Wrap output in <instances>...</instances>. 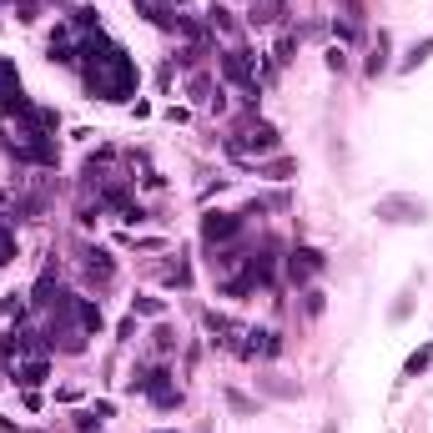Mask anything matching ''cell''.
I'll list each match as a JSON object with an SVG mask.
<instances>
[{"instance_id":"cell-1","label":"cell","mask_w":433,"mask_h":433,"mask_svg":"<svg viewBox=\"0 0 433 433\" xmlns=\"http://www.w3.org/2000/svg\"><path fill=\"white\" fill-rule=\"evenodd\" d=\"M383 222H428V207L423 202H408V197H383L378 202Z\"/></svg>"},{"instance_id":"cell-2","label":"cell","mask_w":433,"mask_h":433,"mask_svg":"<svg viewBox=\"0 0 433 433\" xmlns=\"http://www.w3.org/2000/svg\"><path fill=\"white\" fill-rule=\"evenodd\" d=\"M202 232H207V242H227V237H237V232H242V216H227V212H212Z\"/></svg>"},{"instance_id":"cell-3","label":"cell","mask_w":433,"mask_h":433,"mask_svg":"<svg viewBox=\"0 0 433 433\" xmlns=\"http://www.w3.org/2000/svg\"><path fill=\"white\" fill-rule=\"evenodd\" d=\"M288 272H292V283H302V277L322 272V252H313V247H297V252H292V262H288Z\"/></svg>"},{"instance_id":"cell-4","label":"cell","mask_w":433,"mask_h":433,"mask_svg":"<svg viewBox=\"0 0 433 433\" xmlns=\"http://www.w3.org/2000/svg\"><path fill=\"white\" fill-rule=\"evenodd\" d=\"M15 378L26 383V388H36V383H46V358H36V363H20V368H15Z\"/></svg>"},{"instance_id":"cell-5","label":"cell","mask_w":433,"mask_h":433,"mask_svg":"<svg viewBox=\"0 0 433 433\" xmlns=\"http://www.w3.org/2000/svg\"><path fill=\"white\" fill-rule=\"evenodd\" d=\"M388 71V31H378V46H373V61H368V76Z\"/></svg>"},{"instance_id":"cell-6","label":"cell","mask_w":433,"mask_h":433,"mask_svg":"<svg viewBox=\"0 0 433 433\" xmlns=\"http://www.w3.org/2000/svg\"><path fill=\"white\" fill-rule=\"evenodd\" d=\"M428 358H433V348H418L414 358H408V363H403V373H408V378H418V373H423V368H428Z\"/></svg>"},{"instance_id":"cell-7","label":"cell","mask_w":433,"mask_h":433,"mask_svg":"<svg viewBox=\"0 0 433 433\" xmlns=\"http://www.w3.org/2000/svg\"><path fill=\"white\" fill-rule=\"evenodd\" d=\"M428 51H433V40H418V46L408 51V61H403V71H414V66H423V61H428Z\"/></svg>"},{"instance_id":"cell-8","label":"cell","mask_w":433,"mask_h":433,"mask_svg":"<svg viewBox=\"0 0 433 433\" xmlns=\"http://www.w3.org/2000/svg\"><path fill=\"white\" fill-rule=\"evenodd\" d=\"M162 433H171V428H162Z\"/></svg>"}]
</instances>
